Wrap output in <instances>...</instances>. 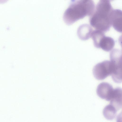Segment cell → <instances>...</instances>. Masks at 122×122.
Here are the masks:
<instances>
[{
	"label": "cell",
	"instance_id": "3",
	"mask_svg": "<svg viewBox=\"0 0 122 122\" xmlns=\"http://www.w3.org/2000/svg\"><path fill=\"white\" fill-rule=\"evenodd\" d=\"M110 57L112 68V78L115 82L121 83L122 82V51L114 49L110 52Z\"/></svg>",
	"mask_w": 122,
	"mask_h": 122
},
{
	"label": "cell",
	"instance_id": "11",
	"mask_svg": "<svg viewBox=\"0 0 122 122\" xmlns=\"http://www.w3.org/2000/svg\"><path fill=\"white\" fill-rule=\"evenodd\" d=\"M105 36L104 32L96 30L93 31L91 36L95 47L98 48L99 42L102 38Z\"/></svg>",
	"mask_w": 122,
	"mask_h": 122
},
{
	"label": "cell",
	"instance_id": "6",
	"mask_svg": "<svg viewBox=\"0 0 122 122\" xmlns=\"http://www.w3.org/2000/svg\"><path fill=\"white\" fill-rule=\"evenodd\" d=\"M122 11L118 9H113L111 15V23L115 29L119 32H122Z\"/></svg>",
	"mask_w": 122,
	"mask_h": 122
},
{
	"label": "cell",
	"instance_id": "5",
	"mask_svg": "<svg viewBox=\"0 0 122 122\" xmlns=\"http://www.w3.org/2000/svg\"><path fill=\"white\" fill-rule=\"evenodd\" d=\"M96 92L97 95L100 97L110 101L113 94L114 89L109 83L103 82L98 86Z\"/></svg>",
	"mask_w": 122,
	"mask_h": 122
},
{
	"label": "cell",
	"instance_id": "4",
	"mask_svg": "<svg viewBox=\"0 0 122 122\" xmlns=\"http://www.w3.org/2000/svg\"><path fill=\"white\" fill-rule=\"evenodd\" d=\"M94 77L98 80H104L112 73V68L110 61L106 60L97 64L92 70Z\"/></svg>",
	"mask_w": 122,
	"mask_h": 122
},
{
	"label": "cell",
	"instance_id": "10",
	"mask_svg": "<svg viewBox=\"0 0 122 122\" xmlns=\"http://www.w3.org/2000/svg\"><path fill=\"white\" fill-rule=\"evenodd\" d=\"M117 111L114 107L110 104L104 108L103 113L104 117L106 119L112 120L115 117Z\"/></svg>",
	"mask_w": 122,
	"mask_h": 122
},
{
	"label": "cell",
	"instance_id": "1",
	"mask_svg": "<svg viewBox=\"0 0 122 122\" xmlns=\"http://www.w3.org/2000/svg\"><path fill=\"white\" fill-rule=\"evenodd\" d=\"M95 9V5L92 0H72L64 13L63 20L67 25H71L86 16H91Z\"/></svg>",
	"mask_w": 122,
	"mask_h": 122
},
{
	"label": "cell",
	"instance_id": "7",
	"mask_svg": "<svg viewBox=\"0 0 122 122\" xmlns=\"http://www.w3.org/2000/svg\"><path fill=\"white\" fill-rule=\"evenodd\" d=\"M93 31L91 26L87 24H82L79 26L77 31V35L81 40L85 41L91 37Z\"/></svg>",
	"mask_w": 122,
	"mask_h": 122
},
{
	"label": "cell",
	"instance_id": "9",
	"mask_svg": "<svg viewBox=\"0 0 122 122\" xmlns=\"http://www.w3.org/2000/svg\"><path fill=\"white\" fill-rule=\"evenodd\" d=\"M115 45L114 40L111 37L104 36L101 39L99 48H101L106 51H109L113 48Z\"/></svg>",
	"mask_w": 122,
	"mask_h": 122
},
{
	"label": "cell",
	"instance_id": "2",
	"mask_svg": "<svg viewBox=\"0 0 122 122\" xmlns=\"http://www.w3.org/2000/svg\"><path fill=\"white\" fill-rule=\"evenodd\" d=\"M110 0H100L90 16L91 25L96 30L106 32L112 26L111 15L113 10Z\"/></svg>",
	"mask_w": 122,
	"mask_h": 122
},
{
	"label": "cell",
	"instance_id": "8",
	"mask_svg": "<svg viewBox=\"0 0 122 122\" xmlns=\"http://www.w3.org/2000/svg\"><path fill=\"white\" fill-rule=\"evenodd\" d=\"M110 104L118 110L122 107V89L120 87L114 89L113 94L110 101Z\"/></svg>",
	"mask_w": 122,
	"mask_h": 122
}]
</instances>
